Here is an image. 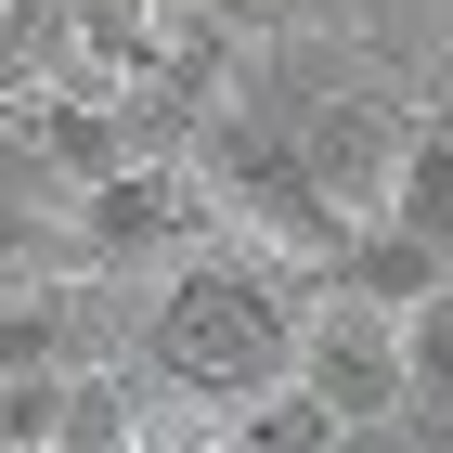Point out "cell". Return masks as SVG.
Wrapping results in <instances>:
<instances>
[{
	"label": "cell",
	"mask_w": 453,
	"mask_h": 453,
	"mask_svg": "<svg viewBox=\"0 0 453 453\" xmlns=\"http://www.w3.org/2000/svg\"><path fill=\"white\" fill-rule=\"evenodd\" d=\"M311 259H285V246H259V234H234L220 220L208 246H181L169 273L142 285V376L156 388H195V402H259V388H285L298 376V324H311ZM208 415V427H220Z\"/></svg>",
	"instance_id": "1"
},
{
	"label": "cell",
	"mask_w": 453,
	"mask_h": 453,
	"mask_svg": "<svg viewBox=\"0 0 453 453\" xmlns=\"http://www.w3.org/2000/svg\"><path fill=\"white\" fill-rule=\"evenodd\" d=\"M65 220H78V259H91V273L156 285L181 246L220 234V195H208V169H195V156H156V142H142V156H117L104 181H78Z\"/></svg>",
	"instance_id": "2"
},
{
	"label": "cell",
	"mask_w": 453,
	"mask_h": 453,
	"mask_svg": "<svg viewBox=\"0 0 453 453\" xmlns=\"http://www.w3.org/2000/svg\"><path fill=\"white\" fill-rule=\"evenodd\" d=\"M298 376L337 402L349 441H388L402 402H415V363H402V311L388 298H349V285H311V324H298Z\"/></svg>",
	"instance_id": "3"
},
{
	"label": "cell",
	"mask_w": 453,
	"mask_h": 453,
	"mask_svg": "<svg viewBox=\"0 0 453 453\" xmlns=\"http://www.w3.org/2000/svg\"><path fill=\"white\" fill-rule=\"evenodd\" d=\"M324 285H349V298H388V311H415L427 285H453V246L441 234H415V220H388V208H363L337 234V259H324Z\"/></svg>",
	"instance_id": "4"
},
{
	"label": "cell",
	"mask_w": 453,
	"mask_h": 453,
	"mask_svg": "<svg viewBox=\"0 0 453 453\" xmlns=\"http://www.w3.org/2000/svg\"><path fill=\"white\" fill-rule=\"evenodd\" d=\"M130 441H156L130 349H117V363H78V376H65V402H52V453H130Z\"/></svg>",
	"instance_id": "5"
},
{
	"label": "cell",
	"mask_w": 453,
	"mask_h": 453,
	"mask_svg": "<svg viewBox=\"0 0 453 453\" xmlns=\"http://www.w3.org/2000/svg\"><path fill=\"white\" fill-rule=\"evenodd\" d=\"M208 441H234V453H337L349 427H337V402H324L311 376H285V388H259V402H234Z\"/></svg>",
	"instance_id": "6"
},
{
	"label": "cell",
	"mask_w": 453,
	"mask_h": 453,
	"mask_svg": "<svg viewBox=\"0 0 453 453\" xmlns=\"http://www.w3.org/2000/svg\"><path fill=\"white\" fill-rule=\"evenodd\" d=\"M376 208L453 246V117H415V142H402V169H388V195H376Z\"/></svg>",
	"instance_id": "7"
},
{
	"label": "cell",
	"mask_w": 453,
	"mask_h": 453,
	"mask_svg": "<svg viewBox=\"0 0 453 453\" xmlns=\"http://www.w3.org/2000/svg\"><path fill=\"white\" fill-rule=\"evenodd\" d=\"M402 363H415V402H453V285H427L402 311Z\"/></svg>",
	"instance_id": "8"
},
{
	"label": "cell",
	"mask_w": 453,
	"mask_h": 453,
	"mask_svg": "<svg viewBox=\"0 0 453 453\" xmlns=\"http://www.w3.org/2000/svg\"><path fill=\"white\" fill-rule=\"evenodd\" d=\"M246 39H298V27H349V0H220Z\"/></svg>",
	"instance_id": "9"
},
{
	"label": "cell",
	"mask_w": 453,
	"mask_h": 453,
	"mask_svg": "<svg viewBox=\"0 0 453 453\" xmlns=\"http://www.w3.org/2000/svg\"><path fill=\"white\" fill-rule=\"evenodd\" d=\"M0 13H13V0H0Z\"/></svg>",
	"instance_id": "10"
}]
</instances>
